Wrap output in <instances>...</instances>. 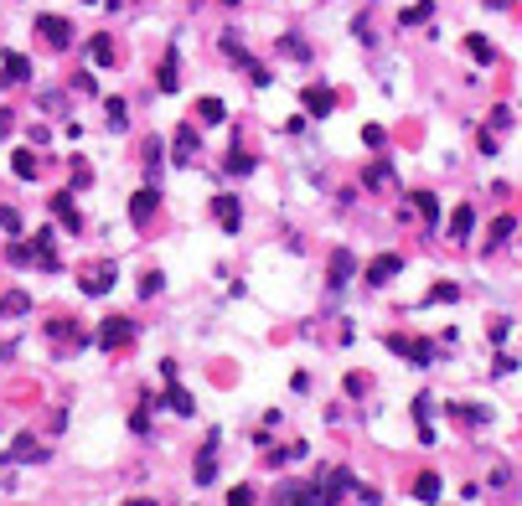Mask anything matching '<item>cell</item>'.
<instances>
[{
	"label": "cell",
	"mask_w": 522,
	"mask_h": 506,
	"mask_svg": "<svg viewBox=\"0 0 522 506\" xmlns=\"http://www.w3.org/2000/svg\"><path fill=\"white\" fill-rule=\"evenodd\" d=\"M36 36H42L47 47H57V52H62V47H68V36H73V26L62 21V16H42V21H36Z\"/></svg>",
	"instance_id": "6da1fadb"
},
{
	"label": "cell",
	"mask_w": 522,
	"mask_h": 506,
	"mask_svg": "<svg viewBox=\"0 0 522 506\" xmlns=\"http://www.w3.org/2000/svg\"><path fill=\"white\" fill-rule=\"evenodd\" d=\"M0 83H6V88H21V83H31V62H26L21 52H6V68H0Z\"/></svg>",
	"instance_id": "7a4b0ae2"
},
{
	"label": "cell",
	"mask_w": 522,
	"mask_h": 506,
	"mask_svg": "<svg viewBox=\"0 0 522 506\" xmlns=\"http://www.w3.org/2000/svg\"><path fill=\"white\" fill-rule=\"evenodd\" d=\"M351 486H357V481H351V470H326V481L316 491H321V501H342Z\"/></svg>",
	"instance_id": "3957f363"
},
{
	"label": "cell",
	"mask_w": 522,
	"mask_h": 506,
	"mask_svg": "<svg viewBox=\"0 0 522 506\" xmlns=\"http://www.w3.org/2000/svg\"><path fill=\"white\" fill-rule=\"evenodd\" d=\"M398 269H403V259H393V253H383V259H377L372 269H368V284H372V289H377V284H388V279H393Z\"/></svg>",
	"instance_id": "277c9868"
},
{
	"label": "cell",
	"mask_w": 522,
	"mask_h": 506,
	"mask_svg": "<svg viewBox=\"0 0 522 506\" xmlns=\"http://www.w3.org/2000/svg\"><path fill=\"white\" fill-rule=\"evenodd\" d=\"M124 341H129V321H119V315H114V321L99 326V346H124Z\"/></svg>",
	"instance_id": "5b68a950"
},
{
	"label": "cell",
	"mask_w": 522,
	"mask_h": 506,
	"mask_svg": "<svg viewBox=\"0 0 522 506\" xmlns=\"http://www.w3.org/2000/svg\"><path fill=\"white\" fill-rule=\"evenodd\" d=\"M52 217H62V228H68V233H78V212H73V196H68V191H57V196H52Z\"/></svg>",
	"instance_id": "8992f818"
},
{
	"label": "cell",
	"mask_w": 522,
	"mask_h": 506,
	"mask_svg": "<svg viewBox=\"0 0 522 506\" xmlns=\"http://www.w3.org/2000/svg\"><path fill=\"white\" fill-rule=\"evenodd\" d=\"M155 202H161V196H155V186H145V191H135V202H129V217H135V222H145L150 212H155Z\"/></svg>",
	"instance_id": "52a82bcc"
},
{
	"label": "cell",
	"mask_w": 522,
	"mask_h": 506,
	"mask_svg": "<svg viewBox=\"0 0 522 506\" xmlns=\"http://www.w3.org/2000/svg\"><path fill=\"white\" fill-rule=\"evenodd\" d=\"M305 109L316 114V119H326V114L336 109V99H331V93H326V88H305Z\"/></svg>",
	"instance_id": "ba28073f"
},
{
	"label": "cell",
	"mask_w": 522,
	"mask_h": 506,
	"mask_svg": "<svg viewBox=\"0 0 522 506\" xmlns=\"http://www.w3.org/2000/svg\"><path fill=\"white\" fill-rule=\"evenodd\" d=\"M191 155H197V129L181 124L176 129V161H191Z\"/></svg>",
	"instance_id": "9c48e42d"
},
{
	"label": "cell",
	"mask_w": 522,
	"mask_h": 506,
	"mask_svg": "<svg viewBox=\"0 0 522 506\" xmlns=\"http://www.w3.org/2000/svg\"><path fill=\"white\" fill-rule=\"evenodd\" d=\"M212 207H217V222H223V228H228V233H233V228H238V202H233V196H217V202H212Z\"/></svg>",
	"instance_id": "30bf717a"
},
{
	"label": "cell",
	"mask_w": 522,
	"mask_h": 506,
	"mask_svg": "<svg viewBox=\"0 0 522 506\" xmlns=\"http://www.w3.org/2000/svg\"><path fill=\"white\" fill-rule=\"evenodd\" d=\"M471 228H476V212L461 207V212H455V222H450V238H471Z\"/></svg>",
	"instance_id": "8fae6325"
},
{
	"label": "cell",
	"mask_w": 522,
	"mask_h": 506,
	"mask_svg": "<svg viewBox=\"0 0 522 506\" xmlns=\"http://www.w3.org/2000/svg\"><path fill=\"white\" fill-rule=\"evenodd\" d=\"M414 212H419V217L429 222V228H435V222H440V202H435V196H424V191L414 196Z\"/></svg>",
	"instance_id": "7c38bea8"
},
{
	"label": "cell",
	"mask_w": 522,
	"mask_h": 506,
	"mask_svg": "<svg viewBox=\"0 0 522 506\" xmlns=\"http://www.w3.org/2000/svg\"><path fill=\"white\" fill-rule=\"evenodd\" d=\"M342 279H351V253H336L331 259V289H342Z\"/></svg>",
	"instance_id": "4fadbf2b"
},
{
	"label": "cell",
	"mask_w": 522,
	"mask_h": 506,
	"mask_svg": "<svg viewBox=\"0 0 522 506\" xmlns=\"http://www.w3.org/2000/svg\"><path fill=\"white\" fill-rule=\"evenodd\" d=\"M414 496H419V501H440V475H419Z\"/></svg>",
	"instance_id": "5bb4252c"
},
{
	"label": "cell",
	"mask_w": 522,
	"mask_h": 506,
	"mask_svg": "<svg viewBox=\"0 0 522 506\" xmlns=\"http://www.w3.org/2000/svg\"><path fill=\"white\" fill-rule=\"evenodd\" d=\"M26 310H31L26 295H0V315H26Z\"/></svg>",
	"instance_id": "9a60e30c"
},
{
	"label": "cell",
	"mask_w": 522,
	"mask_h": 506,
	"mask_svg": "<svg viewBox=\"0 0 522 506\" xmlns=\"http://www.w3.org/2000/svg\"><path fill=\"white\" fill-rule=\"evenodd\" d=\"M88 57L109 68V62H114V47H109V36H94V47H88Z\"/></svg>",
	"instance_id": "2e32d148"
},
{
	"label": "cell",
	"mask_w": 522,
	"mask_h": 506,
	"mask_svg": "<svg viewBox=\"0 0 522 506\" xmlns=\"http://www.w3.org/2000/svg\"><path fill=\"white\" fill-rule=\"evenodd\" d=\"M161 88L166 93L176 88V52H166V62H161Z\"/></svg>",
	"instance_id": "e0dca14e"
},
{
	"label": "cell",
	"mask_w": 522,
	"mask_h": 506,
	"mask_svg": "<svg viewBox=\"0 0 522 506\" xmlns=\"http://www.w3.org/2000/svg\"><path fill=\"white\" fill-rule=\"evenodd\" d=\"M109 279H114L109 269H99V274H88V279H83V289H88V295H103V289H109Z\"/></svg>",
	"instance_id": "ac0fdd59"
},
{
	"label": "cell",
	"mask_w": 522,
	"mask_h": 506,
	"mask_svg": "<svg viewBox=\"0 0 522 506\" xmlns=\"http://www.w3.org/2000/svg\"><path fill=\"white\" fill-rule=\"evenodd\" d=\"M6 460H42V455H36V444H31V439H16Z\"/></svg>",
	"instance_id": "d6986e66"
},
{
	"label": "cell",
	"mask_w": 522,
	"mask_h": 506,
	"mask_svg": "<svg viewBox=\"0 0 522 506\" xmlns=\"http://www.w3.org/2000/svg\"><path fill=\"white\" fill-rule=\"evenodd\" d=\"M197 119H207V124H217V119H223V103H217V99H202V103H197Z\"/></svg>",
	"instance_id": "ffe728a7"
},
{
	"label": "cell",
	"mask_w": 522,
	"mask_h": 506,
	"mask_svg": "<svg viewBox=\"0 0 522 506\" xmlns=\"http://www.w3.org/2000/svg\"><path fill=\"white\" fill-rule=\"evenodd\" d=\"M166 403H171V408H176L181 419L191 414V393H181V388H171V393H166Z\"/></svg>",
	"instance_id": "44dd1931"
},
{
	"label": "cell",
	"mask_w": 522,
	"mask_h": 506,
	"mask_svg": "<svg viewBox=\"0 0 522 506\" xmlns=\"http://www.w3.org/2000/svg\"><path fill=\"white\" fill-rule=\"evenodd\" d=\"M103 114H109V129H124V103H119V99L103 103Z\"/></svg>",
	"instance_id": "7402d4cb"
},
{
	"label": "cell",
	"mask_w": 522,
	"mask_h": 506,
	"mask_svg": "<svg viewBox=\"0 0 522 506\" xmlns=\"http://www.w3.org/2000/svg\"><path fill=\"white\" fill-rule=\"evenodd\" d=\"M212 475H217L212 455H202V460H197V486H212Z\"/></svg>",
	"instance_id": "603a6c76"
},
{
	"label": "cell",
	"mask_w": 522,
	"mask_h": 506,
	"mask_svg": "<svg viewBox=\"0 0 522 506\" xmlns=\"http://www.w3.org/2000/svg\"><path fill=\"white\" fill-rule=\"evenodd\" d=\"M16 176H21V181H31V176H36V161H31L26 150H16Z\"/></svg>",
	"instance_id": "cb8c5ba5"
},
{
	"label": "cell",
	"mask_w": 522,
	"mask_h": 506,
	"mask_svg": "<svg viewBox=\"0 0 522 506\" xmlns=\"http://www.w3.org/2000/svg\"><path fill=\"white\" fill-rule=\"evenodd\" d=\"M228 171H233V176H249V171H254V161H249V155H243V150H233V161H228Z\"/></svg>",
	"instance_id": "d4e9b609"
},
{
	"label": "cell",
	"mask_w": 522,
	"mask_h": 506,
	"mask_svg": "<svg viewBox=\"0 0 522 506\" xmlns=\"http://www.w3.org/2000/svg\"><path fill=\"white\" fill-rule=\"evenodd\" d=\"M0 228H6V233H21V212H10V207H0Z\"/></svg>",
	"instance_id": "484cf974"
},
{
	"label": "cell",
	"mask_w": 522,
	"mask_h": 506,
	"mask_svg": "<svg viewBox=\"0 0 522 506\" xmlns=\"http://www.w3.org/2000/svg\"><path fill=\"white\" fill-rule=\"evenodd\" d=\"M471 52H476V62H491V42L486 36H471Z\"/></svg>",
	"instance_id": "4316f807"
},
{
	"label": "cell",
	"mask_w": 522,
	"mask_h": 506,
	"mask_svg": "<svg viewBox=\"0 0 522 506\" xmlns=\"http://www.w3.org/2000/svg\"><path fill=\"white\" fill-rule=\"evenodd\" d=\"M161 284H166L161 274H145V284H140V295H145V300H150V295H161Z\"/></svg>",
	"instance_id": "83f0119b"
},
{
	"label": "cell",
	"mask_w": 522,
	"mask_h": 506,
	"mask_svg": "<svg viewBox=\"0 0 522 506\" xmlns=\"http://www.w3.org/2000/svg\"><path fill=\"white\" fill-rule=\"evenodd\" d=\"M507 233H512V217H502L497 228H491V248H497V243H507Z\"/></svg>",
	"instance_id": "f1b7e54d"
},
{
	"label": "cell",
	"mask_w": 522,
	"mask_h": 506,
	"mask_svg": "<svg viewBox=\"0 0 522 506\" xmlns=\"http://www.w3.org/2000/svg\"><path fill=\"white\" fill-rule=\"evenodd\" d=\"M228 501H233V506H249V501H254V491H249V486H233V491H228Z\"/></svg>",
	"instance_id": "f546056e"
},
{
	"label": "cell",
	"mask_w": 522,
	"mask_h": 506,
	"mask_svg": "<svg viewBox=\"0 0 522 506\" xmlns=\"http://www.w3.org/2000/svg\"><path fill=\"white\" fill-rule=\"evenodd\" d=\"M403 21H409V26H419V21H429V6H414V10H403Z\"/></svg>",
	"instance_id": "4dcf8cb0"
},
{
	"label": "cell",
	"mask_w": 522,
	"mask_h": 506,
	"mask_svg": "<svg viewBox=\"0 0 522 506\" xmlns=\"http://www.w3.org/2000/svg\"><path fill=\"white\" fill-rule=\"evenodd\" d=\"M435 300H440V305H450V300H461V289H455V284H440V289H435Z\"/></svg>",
	"instance_id": "1f68e13d"
},
{
	"label": "cell",
	"mask_w": 522,
	"mask_h": 506,
	"mask_svg": "<svg viewBox=\"0 0 522 506\" xmlns=\"http://www.w3.org/2000/svg\"><path fill=\"white\" fill-rule=\"evenodd\" d=\"M10 124H16V119H10V114H0V140L10 135Z\"/></svg>",
	"instance_id": "d6a6232c"
}]
</instances>
